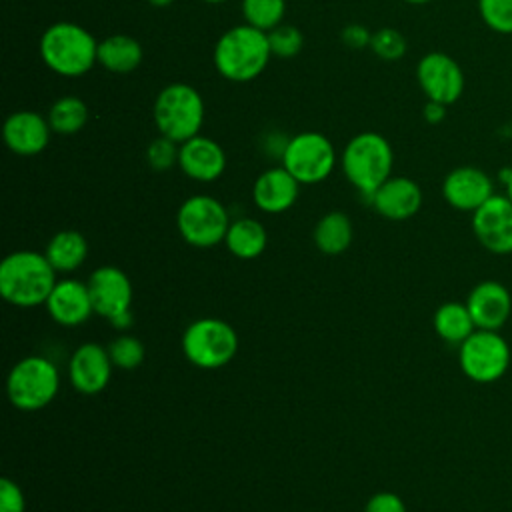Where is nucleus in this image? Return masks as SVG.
<instances>
[{
  "instance_id": "obj_37",
  "label": "nucleus",
  "mask_w": 512,
  "mask_h": 512,
  "mask_svg": "<svg viewBox=\"0 0 512 512\" xmlns=\"http://www.w3.org/2000/svg\"><path fill=\"white\" fill-rule=\"evenodd\" d=\"M446 104L442 102H436V100H428L424 104V110H422V116L428 124H440L444 118H446Z\"/></svg>"
},
{
  "instance_id": "obj_33",
  "label": "nucleus",
  "mask_w": 512,
  "mask_h": 512,
  "mask_svg": "<svg viewBox=\"0 0 512 512\" xmlns=\"http://www.w3.org/2000/svg\"><path fill=\"white\" fill-rule=\"evenodd\" d=\"M178 152H180V144L160 134L148 144L146 160L150 168H154L156 172H166L174 164H178Z\"/></svg>"
},
{
  "instance_id": "obj_30",
  "label": "nucleus",
  "mask_w": 512,
  "mask_h": 512,
  "mask_svg": "<svg viewBox=\"0 0 512 512\" xmlns=\"http://www.w3.org/2000/svg\"><path fill=\"white\" fill-rule=\"evenodd\" d=\"M268 44L272 56L292 58L300 54V50L304 48V34L300 32V28L292 24H278L268 32Z\"/></svg>"
},
{
  "instance_id": "obj_18",
  "label": "nucleus",
  "mask_w": 512,
  "mask_h": 512,
  "mask_svg": "<svg viewBox=\"0 0 512 512\" xmlns=\"http://www.w3.org/2000/svg\"><path fill=\"white\" fill-rule=\"evenodd\" d=\"M368 204L388 220H408L422 206V190L408 176H390L372 192Z\"/></svg>"
},
{
  "instance_id": "obj_12",
  "label": "nucleus",
  "mask_w": 512,
  "mask_h": 512,
  "mask_svg": "<svg viewBox=\"0 0 512 512\" xmlns=\"http://www.w3.org/2000/svg\"><path fill=\"white\" fill-rule=\"evenodd\" d=\"M416 80L428 100L454 104L464 92V72L460 64L444 52H428L416 64Z\"/></svg>"
},
{
  "instance_id": "obj_35",
  "label": "nucleus",
  "mask_w": 512,
  "mask_h": 512,
  "mask_svg": "<svg viewBox=\"0 0 512 512\" xmlns=\"http://www.w3.org/2000/svg\"><path fill=\"white\" fill-rule=\"evenodd\" d=\"M364 512H406L404 500L396 492H376L364 506Z\"/></svg>"
},
{
  "instance_id": "obj_39",
  "label": "nucleus",
  "mask_w": 512,
  "mask_h": 512,
  "mask_svg": "<svg viewBox=\"0 0 512 512\" xmlns=\"http://www.w3.org/2000/svg\"><path fill=\"white\" fill-rule=\"evenodd\" d=\"M152 6H156V8H166V6H170L174 0H148Z\"/></svg>"
},
{
  "instance_id": "obj_7",
  "label": "nucleus",
  "mask_w": 512,
  "mask_h": 512,
  "mask_svg": "<svg viewBox=\"0 0 512 512\" xmlns=\"http://www.w3.org/2000/svg\"><path fill=\"white\" fill-rule=\"evenodd\" d=\"M238 350L236 330L220 318H198L182 334L186 360L204 370L226 366Z\"/></svg>"
},
{
  "instance_id": "obj_41",
  "label": "nucleus",
  "mask_w": 512,
  "mask_h": 512,
  "mask_svg": "<svg viewBox=\"0 0 512 512\" xmlns=\"http://www.w3.org/2000/svg\"><path fill=\"white\" fill-rule=\"evenodd\" d=\"M206 4H222V2H226V0H204Z\"/></svg>"
},
{
  "instance_id": "obj_23",
  "label": "nucleus",
  "mask_w": 512,
  "mask_h": 512,
  "mask_svg": "<svg viewBox=\"0 0 512 512\" xmlns=\"http://www.w3.org/2000/svg\"><path fill=\"white\" fill-rule=\"evenodd\" d=\"M224 244L236 258L252 260L266 250L268 234L262 222H258L256 218L242 216L230 222Z\"/></svg>"
},
{
  "instance_id": "obj_6",
  "label": "nucleus",
  "mask_w": 512,
  "mask_h": 512,
  "mask_svg": "<svg viewBox=\"0 0 512 512\" xmlns=\"http://www.w3.org/2000/svg\"><path fill=\"white\" fill-rule=\"evenodd\" d=\"M60 388V372L46 356H26L18 360L6 380V394L12 406L34 412L48 406Z\"/></svg>"
},
{
  "instance_id": "obj_21",
  "label": "nucleus",
  "mask_w": 512,
  "mask_h": 512,
  "mask_svg": "<svg viewBox=\"0 0 512 512\" xmlns=\"http://www.w3.org/2000/svg\"><path fill=\"white\" fill-rule=\"evenodd\" d=\"M298 192L300 182L280 164L264 170L256 178L252 186V200L258 210L266 214H280L294 206Z\"/></svg>"
},
{
  "instance_id": "obj_20",
  "label": "nucleus",
  "mask_w": 512,
  "mask_h": 512,
  "mask_svg": "<svg viewBox=\"0 0 512 512\" xmlns=\"http://www.w3.org/2000/svg\"><path fill=\"white\" fill-rule=\"evenodd\" d=\"M178 166L196 182H214L226 170V152L216 140L198 134L180 144Z\"/></svg>"
},
{
  "instance_id": "obj_1",
  "label": "nucleus",
  "mask_w": 512,
  "mask_h": 512,
  "mask_svg": "<svg viewBox=\"0 0 512 512\" xmlns=\"http://www.w3.org/2000/svg\"><path fill=\"white\" fill-rule=\"evenodd\" d=\"M56 282V270L44 252L16 250L0 264V294L18 308L46 304Z\"/></svg>"
},
{
  "instance_id": "obj_14",
  "label": "nucleus",
  "mask_w": 512,
  "mask_h": 512,
  "mask_svg": "<svg viewBox=\"0 0 512 512\" xmlns=\"http://www.w3.org/2000/svg\"><path fill=\"white\" fill-rule=\"evenodd\" d=\"M112 360L108 348L96 342L80 344L68 362V376L72 386L80 394H98L102 392L112 376Z\"/></svg>"
},
{
  "instance_id": "obj_4",
  "label": "nucleus",
  "mask_w": 512,
  "mask_h": 512,
  "mask_svg": "<svg viewBox=\"0 0 512 512\" xmlns=\"http://www.w3.org/2000/svg\"><path fill=\"white\" fill-rule=\"evenodd\" d=\"M346 180L366 198L392 176L394 152L390 142L372 130L352 136L340 156Z\"/></svg>"
},
{
  "instance_id": "obj_16",
  "label": "nucleus",
  "mask_w": 512,
  "mask_h": 512,
  "mask_svg": "<svg viewBox=\"0 0 512 512\" xmlns=\"http://www.w3.org/2000/svg\"><path fill=\"white\" fill-rule=\"evenodd\" d=\"M466 306L478 330H500L512 314V296L502 282L482 280L468 292Z\"/></svg>"
},
{
  "instance_id": "obj_10",
  "label": "nucleus",
  "mask_w": 512,
  "mask_h": 512,
  "mask_svg": "<svg viewBox=\"0 0 512 512\" xmlns=\"http://www.w3.org/2000/svg\"><path fill=\"white\" fill-rule=\"evenodd\" d=\"M280 160L300 184H318L332 174L336 166V150L324 134L306 130L288 138Z\"/></svg>"
},
{
  "instance_id": "obj_40",
  "label": "nucleus",
  "mask_w": 512,
  "mask_h": 512,
  "mask_svg": "<svg viewBox=\"0 0 512 512\" xmlns=\"http://www.w3.org/2000/svg\"><path fill=\"white\" fill-rule=\"evenodd\" d=\"M402 2H406V4H416V6H420V4H428V2H432V0H402Z\"/></svg>"
},
{
  "instance_id": "obj_27",
  "label": "nucleus",
  "mask_w": 512,
  "mask_h": 512,
  "mask_svg": "<svg viewBox=\"0 0 512 512\" xmlns=\"http://www.w3.org/2000/svg\"><path fill=\"white\" fill-rule=\"evenodd\" d=\"M46 118H48L52 132L68 136V134L80 132L86 126L88 108L82 98H78L74 94H66L52 102Z\"/></svg>"
},
{
  "instance_id": "obj_8",
  "label": "nucleus",
  "mask_w": 512,
  "mask_h": 512,
  "mask_svg": "<svg viewBox=\"0 0 512 512\" xmlns=\"http://www.w3.org/2000/svg\"><path fill=\"white\" fill-rule=\"evenodd\" d=\"M510 346L498 330H474L458 346V362L464 376L476 384L498 382L510 366Z\"/></svg>"
},
{
  "instance_id": "obj_17",
  "label": "nucleus",
  "mask_w": 512,
  "mask_h": 512,
  "mask_svg": "<svg viewBox=\"0 0 512 512\" xmlns=\"http://www.w3.org/2000/svg\"><path fill=\"white\" fill-rule=\"evenodd\" d=\"M50 134L52 128L48 124V118L32 110L12 112L2 128L4 144L18 156L40 154L48 146Z\"/></svg>"
},
{
  "instance_id": "obj_5",
  "label": "nucleus",
  "mask_w": 512,
  "mask_h": 512,
  "mask_svg": "<svg viewBox=\"0 0 512 512\" xmlns=\"http://www.w3.org/2000/svg\"><path fill=\"white\" fill-rule=\"evenodd\" d=\"M152 118L158 134L182 144L200 134L204 124V100L186 82L166 84L154 100Z\"/></svg>"
},
{
  "instance_id": "obj_13",
  "label": "nucleus",
  "mask_w": 512,
  "mask_h": 512,
  "mask_svg": "<svg viewBox=\"0 0 512 512\" xmlns=\"http://www.w3.org/2000/svg\"><path fill=\"white\" fill-rule=\"evenodd\" d=\"M88 290L92 296L94 312L108 322L130 312L132 304V282L124 270L112 264L98 266L88 276Z\"/></svg>"
},
{
  "instance_id": "obj_26",
  "label": "nucleus",
  "mask_w": 512,
  "mask_h": 512,
  "mask_svg": "<svg viewBox=\"0 0 512 512\" xmlns=\"http://www.w3.org/2000/svg\"><path fill=\"white\" fill-rule=\"evenodd\" d=\"M434 332L448 344L460 346L474 330L476 324L470 316L466 302H444L436 308L432 318Z\"/></svg>"
},
{
  "instance_id": "obj_36",
  "label": "nucleus",
  "mask_w": 512,
  "mask_h": 512,
  "mask_svg": "<svg viewBox=\"0 0 512 512\" xmlns=\"http://www.w3.org/2000/svg\"><path fill=\"white\" fill-rule=\"evenodd\" d=\"M370 40H372V32L362 24H348L342 30V42L346 48L364 50V48H370Z\"/></svg>"
},
{
  "instance_id": "obj_29",
  "label": "nucleus",
  "mask_w": 512,
  "mask_h": 512,
  "mask_svg": "<svg viewBox=\"0 0 512 512\" xmlns=\"http://www.w3.org/2000/svg\"><path fill=\"white\" fill-rule=\"evenodd\" d=\"M106 348H108L112 364L122 370H134L144 360V344L140 342V338H136L132 334L116 336Z\"/></svg>"
},
{
  "instance_id": "obj_22",
  "label": "nucleus",
  "mask_w": 512,
  "mask_h": 512,
  "mask_svg": "<svg viewBox=\"0 0 512 512\" xmlns=\"http://www.w3.org/2000/svg\"><path fill=\"white\" fill-rule=\"evenodd\" d=\"M144 48L128 34H112L98 42V64L114 74H128L142 64Z\"/></svg>"
},
{
  "instance_id": "obj_28",
  "label": "nucleus",
  "mask_w": 512,
  "mask_h": 512,
  "mask_svg": "<svg viewBox=\"0 0 512 512\" xmlns=\"http://www.w3.org/2000/svg\"><path fill=\"white\" fill-rule=\"evenodd\" d=\"M240 8L246 24L270 32L282 24L286 14V0H242Z\"/></svg>"
},
{
  "instance_id": "obj_31",
  "label": "nucleus",
  "mask_w": 512,
  "mask_h": 512,
  "mask_svg": "<svg viewBox=\"0 0 512 512\" xmlns=\"http://www.w3.org/2000/svg\"><path fill=\"white\" fill-rule=\"evenodd\" d=\"M370 50L380 60L394 62V60H400L406 54V38L402 36L400 30L384 26V28H378L376 32H372Z\"/></svg>"
},
{
  "instance_id": "obj_11",
  "label": "nucleus",
  "mask_w": 512,
  "mask_h": 512,
  "mask_svg": "<svg viewBox=\"0 0 512 512\" xmlns=\"http://www.w3.org/2000/svg\"><path fill=\"white\" fill-rule=\"evenodd\" d=\"M472 232L492 254H512V202L506 194H492L472 212Z\"/></svg>"
},
{
  "instance_id": "obj_34",
  "label": "nucleus",
  "mask_w": 512,
  "mask_h": 512,
  "mask_svg": "<svg viewBox=\"0 0 512 512\" xmlns=\"http://www.w3.org/2000/svg\"><path fill=\"white\" fill-rule=\"evenodd\" d=\"M26 510V498L22 488L10 480H0V512H24Z\"/></svg>"
},
{
  "instance_id": "obj_19",
  "label": "nucleus",
  "mask_w": 512,
  "mask_h": 512,
  "mask_svg": "<svg viewBox=\"0 0 512 512\" xmlns=\"http://www.w3.org/2000/svg\"><path fill=\"white\" fill-rule=\"evenodd\" d=\"M44 306L60 326H80L94 314L88 284L76 278L58 280Z\"/></svg>"
},
{
  "instance_id": "obj_9",
  "label": "nucleus",
  "mask_w": 512,
  "mask_h": 512,
  "mask_svg": "<svg viewBox=\"0 0 512 512\" xmlns=\"http://www.w3.org/2000/svg\"><path fill=\"white\" fill-rule=\"evenodd\" d=\"M230 222L224 204L208 194L186 198L176 214L180 236L194 248H212L224 242Z\"/></svg>"
},
{
  "instance_id": "obj_25",
  "label": "nucleus",
  "mask_w": 512,
  "mask_h": 512,
  "mask_svg": "<svg viewBox=\"0 0 512 512\" xmlns=\"http://www.w3.org/2000/svg\"><path fill=\"white\" fill-rule=\"evenodd\" d=\"M312 238L320 252H324L328 256L342 254L348 250V246L352 244V238H354L352 220L348 218V214H344L340 210H332L316 222Z\"/></svg>"
},
{
  "instance_id": "obj_3",
  "label": "nucleus",
  "mask_w": 512,
  "mask_h": 512,
  "mask_svg": "<svg viewBox=\"0 0 512 512\" xmlns=\"http://www.w3.org/2000/svg\"><path fill=\"white\" fill-rule=\"evenodd\" d=\"M40 58L58 76L78 78L98 64V40L80 24L54 22L40 36Z\"/></svg>"
},
{
  "instance_id": "obj_15",
  "label": "nucleus",
  "mask_w": 512,
  "mask_h": 512,
  "mask_svg": "<svg viewBox=\"0 0 512 512\" xmlns=\"http://www.w3.org/2000/svg\"><path fill=\"white\" fill-rule=\"evenodd\" d=\"M494 194L492 178L476 166H458L444 176L442 196L460 212H474Z\"/></svg>"
},
{
  "instance_id": "obj_24",
  "label": "nucleus",
  "mask_w": 512,
  "mask_h": 512,
  "mask_svg": "<svg viewBox=\"0 0 512 512\" xmlns=\"http://www.w3.org/2000/svg\"><path fill=\"white\" fill-rule=\"evenodd\" d=\"M44 254L56 272H74L88 256V242L76 230H60L48 240Z\"/></svg>"
},
{
  "instance_id": "obj_2",
  "label": "nucleus",
  "mask_w": 512,
  "mask_h": 512,
  "mask_svg": "<svg viewBox=\"0 0 512 512\" xmlns=\"http://www.w3.org/2000/svg\"><path fill=\"white\" fill-rule=\"evenodd\" d=\"M272 58L268 32L250 24H238L226 30L214 44L212 60L218 74L230 82L256 80Z\"/></svg>"
},
{
  "instance_id": "obj_38",
  "label": "nucleus",
  "mask_w": 512,
  "mask_h": 512,
  "mask_svg": "<svg viewBox=\"0 0 512 512\" xmlns=\"http://www.w3.org/2000/svg\"><path fill=\"white\" fill-rule=\"evenodd\" d=\"M500 182L504 184V188H506V196L510 198V202H512V168H504V170H500Z\"/></svg>"
},
{
  "instance_id": "obj_32",
  "label": "nucleus",
  "mask_w": 512,
  "mask_h": 512,
  "mask_svg": "<svg viewBox=\"0 0 512 512\" xmlns=\"http://www.w3.org/2000/svg\"><path fill=\"white\" fill-rule=\"evenodd\" d=\"M478 14L490 30L512 34V0H478Z\"/></svg>"
}]
</instances>
